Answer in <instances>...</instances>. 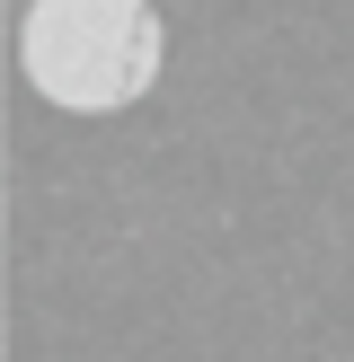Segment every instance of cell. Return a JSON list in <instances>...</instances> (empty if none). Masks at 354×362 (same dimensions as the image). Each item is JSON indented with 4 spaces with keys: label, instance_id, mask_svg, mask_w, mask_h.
Instances as JSON below:
<instances>
[{
    "label": "cell",
    "instance_id": "obj_1",
    "mask_svg": "<svg viewBox=\"0 0 354 362\" xmlns=\"http://www.w3.org/2000/svg\"><path fill=\"white\" fill-rule=\"evenodd\" d=\"M159 9L151 0H27L18 71L62 115H124L159 80Z\"/></svg>",
    "mask_w": 354,
    "mask_h": 362
}]
</instances>
